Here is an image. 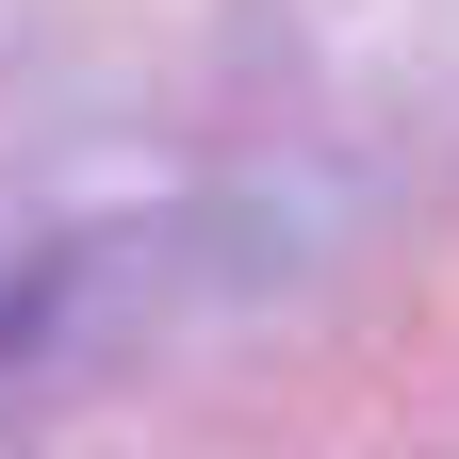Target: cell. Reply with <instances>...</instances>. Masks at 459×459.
<instances>
[]
</instances>
